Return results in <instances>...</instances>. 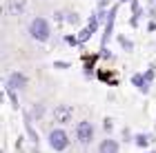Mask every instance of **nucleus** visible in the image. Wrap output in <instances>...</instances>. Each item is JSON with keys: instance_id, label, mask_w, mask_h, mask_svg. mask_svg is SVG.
I'll list each match as a JSON object with an SVG mask.
<instances>
[{"instance_id": "obj_16", "label": "nucleus", "mask_w": 156, "mask_h": 153, "mask_svg": "<svg viewBox=\"0 0 156 153\" xmlns=\"http://www.w3.org/2000/svg\"><path fill=\"white\" fill-rule=\"evenodd\" d=\"M103 127H105V131H112V129H114V122H112L109 118H105V124H103Z\"/></svg>"}, {"instance_id": "obj_1", "label": "nucleus", "mask_w": 156, "mask_h": 153, "mask_svg": "<svg viewBox=\"0 0 156 153\" xmlns=\"http://www.w3.org/2000/svg\"><path fill=\"white\" fill-rule=\"evenodd\" d=\"M29 33L34 40H38V42H47L49 40V25L45 18H34L31 25H29Z\"/></svg>"}, {"instance_id": "obj_6", "label": "nucleus", "mask_w": 156, "mask_h": 153, "mask_svg": "<svg viewBox=\"0 0 156 153\" xmlns=\"http://www.w3.org/2000/svg\"><path fill=\"white\" fill-rule=\"evenodd\" d=\"M116 11H118V5L112 7V11H109V18H107V25H105V33H103V42H101V49L105 53V47H107V38H109V33L112 29H114V20H116Z\"/></svg>"}, {"instance_id": "obj_4", "label": "nucleus", "mask_w": 156, "mask_h": 153, "mask_svg": "<svg viewBox=\"0 0 156 153\" xmlns=\"http://www.w3.org/2000/svg\"><path fill=\"white\" fill-rule=\"evenodd\" d=\"M54 118H56V122H60V124L72 122V118H74V107H69V104H58L56 111H54Z\"/></svg>"}, {"instance_id": "obj_19", "label": "nucleus", "mask_w": 156, "mask_h": 153, "mask_svg": "<svg viewBox=\"0 0 156 153\" xmlns=\"http://www.w3.org/2000/svg\"><path fill=\"white\" fill-rule=\"evenodd\" d=\"M34 115H36V118L42 115V107H40V104H36V107H34Z\"/></svg>"}, {"instance_id": "obj_13", "label": "nucleus", "mask_w": 156, "mask_h": 153, "mask_svg": "<svg viewBox=\"0 0 156 153\" xmlns=\"http://www.w3.org/2000/svg\"><path fill=\"white\" fill-rule=\"evenodd\" d=\"M118 42H120V47H123L125 51H132L134 49V45H132V40H127L125 36H118Z\"/></svg>"}, {"instance_id": "obj_7", "label": "nucleus", "mask_w": 156, "mask_h": 153, "mask_svg": "<svg viewBox=\"0 0 156 153\" xmlns=\"http://www.w3.org/2000/svg\"><path fill=\"white\" fill-rule=\"evenodd\" d=\"M25 5H27V0H7L5 11L9 13V16H20V13L25 11Z\"/></svg>"}, {"instance_id": "obj_3", "label": "nucleus", "mask_w": 156, "mask_h": 153, "mask_svg": "<svg viewBox=\"0 0 156 153\" xmlns=\"http://www.w3.org/2000/svg\"><path fill=\"white\" fill-rule=\"evenodd\" d=\"M49 144H51V149L54 151H62V149H67V133L65 131H60V129H54L51 133H49Z\"/></svg>"}, {"instance_id": "obj_18", "label": "nucleus", "mask_w": 156, "mask_h": 153, "mask_svg": "<svg viewBox=\"0 0 156 153\" xmlns=\"http://www.w3.org/2000/svg\"><path fill=\"white\" fill-rule=\"evenodd\" d=\"M145 80H147V82L154 80V69H147V71H145Z\"/></svg>"}, {"instance_id": "obj_12", "label": "nucleus", "mask_w": 156, "mask_h": 153, "mask_svg": "<svg viewBox=\"0 0 156 153\" xmlns=\"http://www.w3.org/2000/svg\"><path fill=\"white\" fill-rule=\"evenodd\" d=\"M134 142H136L138 147H147V144H150V135H145V133H138L136 138H134Z\"/></svg>"}, {"instance_id": "obj_17", "label": "nucleus", "mask_w": 156, "mask_h": 153, "mask_svg": "<svg viewBox=\"0 0 156 153\" xmlns=\"http://www.w3.org/2000/svg\"><path fill=\"white\" fill-rule=\"evenodd\" d=\"M67 22H69V25H76V22H78V16H76V13H69V16H67Z\"/></svg>"}, {"instance_id": "obj_5", "label": "nucleus", "mask_w": 156, "mask_h": 153, "mask_svg": "<svg viewBox=\"0 0 156 153\" xmlns=\"http://www.w3.org/2000/svg\"><path fill=\"white\" fill-rule=\"evenodd\" d=\"M27 87V75L20 73V71H13L9 78H7V89H11V91H16V89H23Z\"/></svg>"}, {"instance_id": "obj_8", "label": "nucleus", "mask_w": 156, "mask_h": 153, "mask_svg": "<svg viewBox=\"0 0 156 153\" xmlns=\"http://www.w3.org/2000/svg\"><path fill=\"white\" fill-rule=\"evenodd\" d=\"M25 129H27V133H29L31 142L38 144V133L34 131V122H31V115H29V113H25Z\"/></svg>"}, {"instance_id": "obj_20", "label": "nucleus", "mask_w": 156, "mask_h": 153, "mask_svg": "<svg viewBox=\"0 0 156 153\" xmlns=\"http://www.w3.org/2000/svg\"><path fill=\"white\" fill-rule=\"evenodd\" d=\"M56 67H58V69H67L69 62H56Z\"/></svg>"}, {"instance_id": "obj_14", "label": "nucleus", "mask_w": 156, "mask_h": 153, "mask_svg": "<svg viewBox=\"0 0 156 153\" xmlns=\"http://www.w3.org/2000/svg\"><path fill=\"white\" fill-rule=\"evenodd\" d=\"M98 78H101V80H105V82H112V85H116V78H114L112 73H105V71H101V73H98Z\"/></svg>"}, {"instance_id": "obj_9", "label": "nucleus", "mask_w": 156, "mask_h": 153, "mask_svg": "<svg viewBox=\"0 0 156 153\" xmlns=\"http://www.w3.org/2000/svg\"><path fill=\"white\" fill-rule=\"evenodd\" d=\"M98 151L101 153H118V142L116 140H103Z\"/></svg>"}, {"instance_id": "obj_10", "label": "nucleus", "mask_w": 156, "mask_h": 153, "mask_svg": "<svg viewBox=\"0 0 156 153\" xmlns=\"http://www.w3.org/2000/svg\"><path fill=\"white\" fill-rule=\"evenodd\" d=\"M132 82L136 85V89H138L140 93H147V91H150V87H147L150 82H147V80L143 78V75H134V78H132Z\"/></svg>"}, {"instance_id": "obj_11", "label": "nucleus", "mask_w": 156, "mask_h": 153, "mask_svg": "<svg viewBox=\"0 0 156 153\" xmlns=\"http://www.w3.org/2000/svg\"><path fill=\"white\" fill-rule=\"evenodd\" d=\"M132 25L136 27L138 25V18H140V5H138V0H132Z\"/></svg>"}, {"instance_id": "obj_2", "label": "nucleus", "mask_w": 156, "mask_h": 153, "mask_svg": "<svg viewBox=\"0 0 156 153\" xmlns=\"http://www.w3.org/2000/svg\"><path fill=\"white\" fill-rule=\"evenodd\" d=\"M91 135H94V127H91V122H87V120L78 122V127H76L78 142H80V144H89L91 142Z\"/></svg>"}, {"instance_id": "obj_21", "label": "nucleus", "mask_w": 156, "mask_h": 153, "mask_svg": "<svg viewBox=\"0 0 156 153\" xmlns=\"http://www.w3.org/2000/svg\"><path fill=\"white\" fill-rule=\"evenodd\" d=\"M154 153H156V151H154Z\"/></svg>"}, {"instance_id": "obj_15", "label": "nucleus", "mask_w": 156, "mask_h": 153, "mask_svg": "<svg viewBox=\"0 0 156 153\" xmlns=\"http://www.w3.org/2000/svg\"><path fill=\"white\" fill-rule=\"evenodd\" d=\"M7 95H9V100H11V107H13V109H18L20 104H18V98H16V93H13L11 89H7Z\"/></svg>"}]
</instances>
